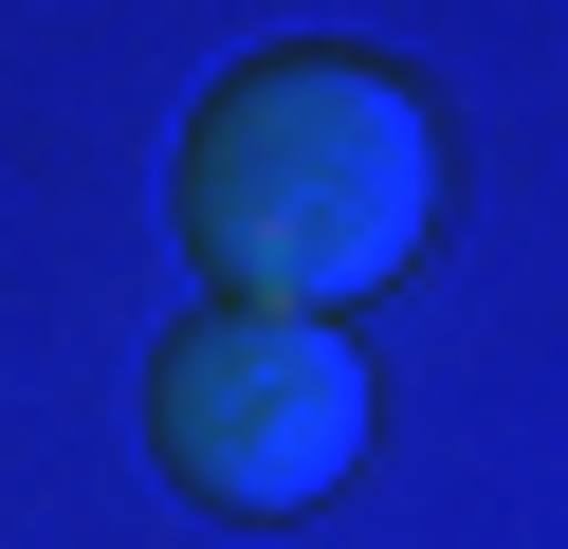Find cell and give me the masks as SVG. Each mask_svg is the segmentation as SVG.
<instances>
[{"label": "cell", "mask_w": 568, "mask_h": 549, "mask_svg": "<svg viewBox=\"0 0 568 549\" xmlns=\"http://www.w3.org/2000/svg\"><path fill=\"white\" fill-rule=\"evenodd\" d=\"M440 220V129L385 55L294 37V55H239L184 129V238L239 312H367L385 275Z\"/></svg>", "instance_id": "1"}, {"label": "cell", "mask_w": 568, "mask_h": 549, "mask_svg": "<svg viewBox=\"0 0 568 549\" xmlns=\"http://www.w3.org/2000/svg\"><path fill=\"white\" fill-rule=\"evenodd\" d=\"M148 439H165V476H184L202 512H312L367 458V348H348L331 312H239L221 293L202 329H165Z\"/></svg>", "instance_id": "2"}]
</instances>
